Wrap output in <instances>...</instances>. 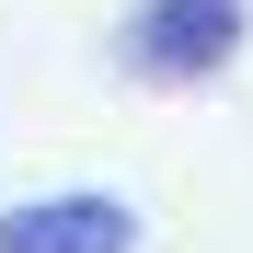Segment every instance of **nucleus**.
Listing matches in <instances>:
<instances>
[{
    "label": "nucleus",
    "mask_w": 253,
    "mask_h": 253,
    "mask_svg": "<svg viewBox=\"0 0 253 253\" xmlns=\"http://www.w3.org/2000/svg\"><path fill=\"white\" fill-rule=\"evenodd\" d=\"M253 35V0H138V12L115 23V58L150 81V92H196V81H219Z\"/></svg>",
    "instance_id": "obj_1"
},
{
    "label": "nucleus",
    "mask_w": 253,
    "mask_h": 253,
    "mask_svg": "<svg viewBox=\"0 0 253 253\" xmlns=\"http://www.w3.org/2000/svg\"><path fill=\"white\" fill-rule=\"evenodd\" d=\"M0 253H138V207L92 196V184L23 196V207H0Z\"/></svg>",
    "instance_id": "obj_2"
}]
</instances>
